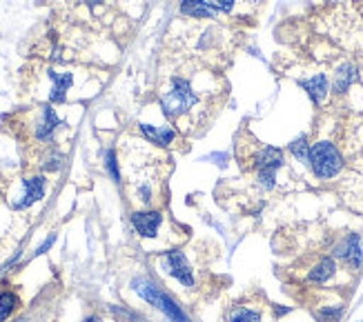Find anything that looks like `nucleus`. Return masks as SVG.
<instances>
[{"instance_id": "nucleus-1", "label": "nucleus", "mask_w": 363, "mask_h": 322, "mask_svg": "<svg viewBox=\"0 0 363 322\" xmlns=\"http://www.w3.org/2000/svg\"><path fill=\"white\" fill-rule=\"evenodd\" d=\"M174 71L159 89V103L174 129L192 134L208 125L225 96V83L210 64L187 56H172Z\"/></svg>"}, {"instance_id": "nucleus-2", "label": "nucleus", "mask_w": 363, "mask_h": 322, "mask_svg": "<svg viewBox=\"0 0 363 322\" xmlns=\"http://www.w3.org/2000/svg\"><path fill=\"white\" fill-rule=\"evenodd\" d=\"M123 178L125 191L136 205V212L143 209H161L167 202V178L172 171V160L152 142L132 140L123 149Z\"/></svg>"}, {"instance_id": "nucleus-3", "label": "nucleus", "mask_w": 363, "mask_h": 322, "mask_svg": "<svg viewBox=\"0 0 363 322\" xmlns=\"http://www.w3.org/2000/svg\"><path fill=\"white\" fill-rule=\"evenodd\" d=\"M236 160H239L241 171L250 176L263 191H270L277 187V173L286 165V158H283L281 149L259 142L247 132H241L239 140H236Z\"/></svg>"}, {"instance_id": "nucleus-4", "label": "nucleus", "mask_w": 363, "mask_h": 322, "mask_svg": "<svg viewBox=\"0 0 363 322\" xmlns=\"http://www.w3.org/2000/svg\"><path fill=\"white\" fill-rule=\"evenodd\" d=\"M310 167L319 180H333L343 171V151L330 140L310 144Z\"/></svg>"}, {"instance_id": "nucleus-5", "label": "nucleus", "mask_w": 363, "mask_h": 322, "mask_svg": "<svg viewBox=\"0 0 363 322\" xmlns=\"http://www.w3.org/2000/svg\"><path fill=\"white\" fill-rule=\"evenodd\" d=\"M25 125H27V134L34 138L38 144H52L56 129L62 127V122L56 116V111H54L52 105H43L36 111H31Z\"/></svg>"}, {"instance_id": "nucleus-6", "label": "nucleus", "mask_w": 363, "mask_h": 322, "mask_svg": "<svg viewBox=\"0 0 363 322\" xmlns=\"http://www.w3.org/2000/svg\"><path fill=\"white\" fill-rule=\"evenodd\" d=\"M330 255L345 269V271H359L363 265V249H361V236L359 234H345L337 243L330 247Z\"/></svg>"}, {"instance_id": "nucleus-7", "label": "nucleus", "mask_w": 363, "mask_h": 322, "mask_svg": "<svg viewBox=\"0 0 363 322\" xmlns=\"http://www.w3.org/2000/svg\"><path fill=\"white\" fill-rule=\"evenodd\" d=\"M339 271H341V267L335 258L330 253L328 255L321 253V255L314 258V263L303 271L301 278L308 287H325L339 276Z\"/></svg>"}, {"instance_id": "nucleus-8", "label": "nucleus", "mask_w": 363, "mask_h": 322, "mask_svg": "<svg viewBox=\"0 0 363 322\" xmlns=\"http://www.w3.org/2000/svg\"><path fill=\"white\" fill-rule=\"evenodd\" d=\"M161 269L167 273V276L177 278L183 287H196V276L194 269L189 265L185 251H167L161 255Z\"/></svg>"}, {"instance_id": "nucleus-9", "label": "nucleus", "mask_w": 363, "mask_h": 322, "mask_svg": "<svg viewBox=\"0 0 363 322\" xmlns=\"http://www.w3.org/2000/svg\"><path fill=\"white\" fill-rule=\"evenodd\" d=\"M228 322H274L267 318V304L255 300V298H243L228 307Z\"/></svg>"}, {"instance_id": "nucleus-10", "label": "nucleus", "mask_w": 363, "mask_h": 322, "mask_svg": "<svg viewBox=\"0 0 363 322\" xmlns=\"http://www.w3.org/2000/svg\"><path fill=\"white\" fill-rule=\"evenodd\" d=\"M134 289L136 292L143 296L145 300H150L154 307H159L161 311H165V316L167 318H172L174 322H185V316H183V311L177 307L174 302L169 300V296H165V294H161L159 289H156L150 280H134Z\"/></svg>"}, {"instance_id": "nucleus-11", "label": "nucleus", "mask_w": 363, "mask_h": 322, "mask_svg": "<svg viewBox=\"0 0 363 322\" xmlns=\"http://www.w3.org/2000/svg\"><path fill=\"white\" fill-rule=\"evenodd\" d=\"M163 222V214L159 209H143V212H134L132 214V224L138 236L143 238H154L159 234V227Z\"/></svg>"}, {"instance_id": "nucleus-12", "label": "nucleus", "mask_w": 363, "mask_h": 322, "mask_svg": "<svg viewBox=\"0 0 363 322\" xmlns=\"http://www.w3.org/2000/svg\"><path fill=\"white\" fill-rule=\"evenodd\" d=\"M341 193H343V200L348 202L352 209L363 212V173L350 171L348 176H345Z\"/></svg>"}, {"instance_id": "nucleus-13", "label": "nucleus", "mask_w": 363, "mask_h": 322, "mask_svg": "<svg viewBox=\"0 0 363 322\" xmlns=\"http://www.w3.org/2000/svg\"><path fill=\"white\" fill-rule=\"evenodd\" d=\"M45 196V178L43 176H29L23 180V193L21 200L13 205V209H27L34 202H38Z\"/></svg>"}, {"instance_id": "nucleus-14", "label": "nucleus", "mask_w": 363, "mask_h": 322, "mask_svg": "<svg viewBox=\"0 0 363 322\" xmlns=\"http://www.w3.org/2000/svg\"><path fill=\"white\" fill-rule=\"evenodd\" d=\"M359 78V69H357V64L352 60H343L337 64V69H335V78H333V91L335 93H345L352 85H354V80Z\"/></svg>"}, {"instance_id": "nucleus-15", "label": "nucleus", "mask_w": 363, "mask_h": 322, "mask_svg": "<svg viewBox=\"0 0 363 322\" xmlns=\"http://www.w3.org/2000/svg\"><path fill=\"white\" fill-rule=\"evenodd\" d=\"M47 76L52 80V89H50V103H65L67 91L74 83V74L72 71H54L47 69Z\"/></svg>"}, {"instance_id": "nucleus-16", "label": "nucleus", "mask_w": 363, "mask_h": 322, "mask_svg": "<svg viewBox=\"0 0 363 322\" xmlns=\"http://www.w3.org/2000/svg\"><path fill=\"white\" fill-rule=\"evenodd\" d=\"M181 13L192 21H216L218 13L210 7L208 0H181Z\"/></svg>"}, {"instance_id": "nucleus-17", "label": "nucleus", "mask_w": 363, "mask_h": 322, "mask_svg": "<svg viewBox=\"0 0 363 322\" xmlns=\"http://www.w3.org/2000/svg\"><path fill=\"white\" fill-rule=\"evenodd\" d=\"M298 85H301L308 91V96L312 98L314 105H321L328 98V93H330V83H328L325 74H314L312 78L298 80Z\"/></svg>"}, {"instance_id": "nucleus-18", "label": "nucleus", "mask_w": 363, "mask_h": 322, "mask_svg": "<svg viewBox=\"0 0 363 322\" xmlns=\"http://www.w3.org/2000/svg\"><path fill=\"white\" fill-rule=\"evenodd\" d=\"M140 132L145 134V138L156 144V147H169L172 142L179 138V132L174 127H150V125H140Z\"/></svg>"}, {"instance_id": "nucleus-19", "label": "nucleus", "mask_w": 363, "mask_h": 322, "mask_svg": "<svg viewBox=\"0 0 363 322\" xmlns=\"http://www.w3.org/2000/svg\"><path fill=\"white\" fill-rule=\"evenodd\" d=\"M16 307H18V296L11 294V292L0 294V322H3L5 318H9Z\"/></svg>"}, {"instance_id": "nucleus-20", "label": "nucleus", "mask_w": 363, "mask_h": 322, "mask_svg": "<svg viewBox=\"0 0 363 322\" xmlns=\"http://www.w3.org/2000/svg\"><path fill=\"white\" fill-rule=\"evenodd\" d=\"M290 151L296 156V160H301V163H310V144H308V138L306 136L296 138L290 144Z\"/></svg>"}, {"instance_id": "nucleus-21", "label": "nucleus", "mask_w": 363, "mask_h": 322, "mask_svg": "<svg viewBox=\"0 0 363 322\" xmlns=\"http://www.w3.org/2000/svg\"><path fill=\"white\" fill-rule=\"evenodd\" d=\"M319 322H339L343 316V307H321L319 311H314Z\"/></svg>"}, {"instance_id": "nucleus-22", "label": "nucleus", "mask_w": 363, "mask_h": 322, "mask_svg": "<svg viewBox=\"0 0 363 322\" xmlns=\"http://www.w3.org/2000/svg\"><path fill=\"white\" fill-rule=\"evenodd\" d=\"M208 3L216 13H232L236 7V0H208Z\"/></svg>"}, {"instance_id": "nucleus-23", "label": "nucleus", "mask_w": 363, "mask_h": 322, "mask_svg": "<svg viewBox=\"0 0 363 322\" xmlns=\"http://www.w3.org/2000/svg\"><path fill=\"white\" fill-rule=\"evenodd\" d=\"M85 322H99V320H96V318H87Z\"/></svg>"}]
</instances>
